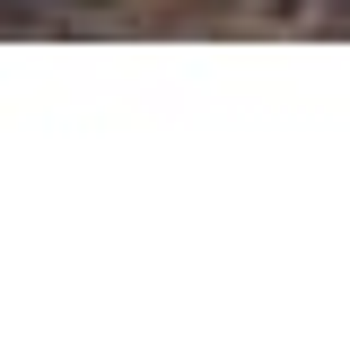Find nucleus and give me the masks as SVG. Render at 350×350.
I'll return each mask as SVG.
<instances>
[{
    "mask_svg": "<svg viewBox=\"0 0 350 350\" xmlns=\"http://www.w3.org/2000/svg\"><path fill=\"white\" fill-rule=\"evenodd\" d=\"M245 9H254V18H298L306 0H245Z\"/></svg>",
    "mask_w": 350,
    "mask_h": 350,
    "instance_id": "f257e3e1",
    "label": "nucleus"
}]
</instances>
